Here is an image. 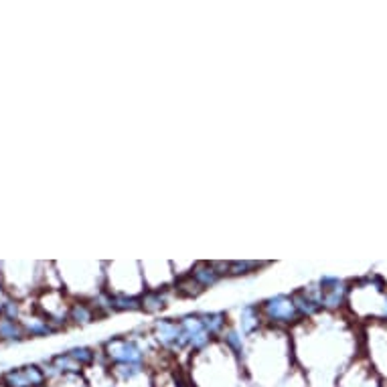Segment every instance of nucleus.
<instances>
[{"label": "nucleus", "instance_id": "f257e3e1", "mask_svg": "<svg viewBox=\"0 0 387 387\" xmlns=\"http://www.w3.org/2000/svg\"><path fill=\"white\" fill-rule=\"evenodd\" d=\"M262 319L272 323V325H294L296 321H300V312L294 304L292 298L288 296H276V298H270L262 308Z\"/></svg>", "mask_w": 387, "mask_h": 387}, {"label": "nucleus", "instance_id": "f03ea898", "mask_svg": "<svg viewBox=\"0 0 387 387\" xmlns=\"http://www.w3.org/2000/svg\"><path fill=\"white\" fill-rule=\"evenodd\" d=\"M4 384L8 387H41L45 384V375L39 367H23L6 373Z\"/></svg>", "mask_w": 387, "mask_h": 387}, {"label": "nucleus", "instance_id": "7ed1b4c3", "mask_svg": "<svg viewBox=\"0 0 387 387\" xmlns=\"http://www.w3.org/2000/svg\"><path fill=\"white\" fill-rule=\"evenodd\" d=\"M157 387H176L174 384H165V386H157Z\"/></svg>", "mask_w": 387, "mask_h": 387}, {"label": "nucleus", "instance_id": "20e7f679", "mask_svg": "<svg viewBox=\"0 0 387 387\" xmlns=\"http://www.w3.org/2000/svg\"><path fill=\"white\" fill-rule=\"evenodd\" d=\"M386 387H387V386H386Z\"/></svg>", "mask_w": 387, "mask_h": 387}]
</instances>
